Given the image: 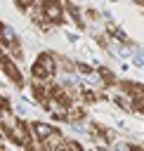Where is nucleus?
<instances>
[{
    "label": "nucleus",
    "mask_w": 144,
    "mask_h": 151,
    "mask_svg": "<svg viewBox=\"0 0 144 151\" xmlns=\"http://www.w3.org/2000/svg\"><path fill=\"white\" fill-rule=\"evenodd\" d=\"M0 130L7 139H12L17 146H24L26 151H35V139H33V130L31 123H26L24 118H19L17 113H7L0 120Z\"/></svg>",
    "instance_id": "f257e3e1"
},
{
    "label": "nucleus",
    "mask_w": 144,
    "mask_h": 151,
    "mask_svg": "<svg viewBox=\"0 0 144 151\" xmlns=\"http://www.w3.org/2000/svg\"><path fill=\"white\" fill-rule=\"evenodd\" d=\"M57 54L54 52H40L33 64H31V78L33 80H42V83H52L54 76H57Z\"/></svg>",
    "instance_id": "f03ea898"
},
{
    "label": "nucleus",
    "mask_w": 144,
    "mask_h": 151,
    "mask_svg": "<svg viewBox=\"0 0 144 151\" xmlns=\"http://www.w3.org/2000/svg\"><path fill=\"white\" fill-rule=\"evenodd\" d=\"M0 50H2V52H7L9 57H14L17 61H21V59H24L21 38H19V35H17V31H14L9 24H5V21H0Z\"/></svg>",
    "instance_id": "7ed1b4c3"
},
{
    "label": "nucleus",
    "mask_w": 144,
    "mask_h": 151,
    "mask_svg": "<svg viewBox=\"0 0 144 151\" xmlns=\"http://www.w3.org/2000/svg\"><path fill=\"white\" fill-rule=\"evenodd\" d=\"M0 71L5 73V78H7L14 87L24 90L26 80H24V73H21V68H19L17 59H14V57H9V54H7V52H2V50H0Z\"/></svg>",
    "instance_id": "20e7f679"
},
{
    "label": "nucleus",
    "mask_w": 144,
    "mask_h": 151,
    "mask_svg": "<svg viewBox=\"0 0 144 151\" xmlns=\"http://www.w3.org/2000/svg\"><path fill=\"white\" fill-rule=\"evenodd\" d=\"M38 5H40L42 17H45L50 24L61 26V24L66 21V7H64L61 0H38Z\"/></svg>",
    "instance_id": "39448f33"
},
{
    "label": "nucleus",
    "mask_w": 144,
    "mask_h": 151,
    "mask_svg": "<svg viewBox=\"0 0 144 151\" xmlns=\"http://www.w3.org/2000/svg\"><path fill=\"white\" fill-rule=\"evenodd\" d=\"M87 134L94 142V146H102V149H106V146H111L116 142V132L111 127L102 125V123H90L87 125Z\"/></svg>",
    "instance_id": "423d86ee"
},
{
    "label": "nucleus",
    "mask_w": 144,
    "mask_h": 151,
    "mask_svg": "<svg viewBox=\"0 0 144 151\" xmlns=\"http://www.w3.org/2000/svg\"><path fill=\"white\" fill-rule=\"evenodd\" d=\"M68 101H64V99H57V97H50L45 104H42V109L47 111V113H52V118H57V120H66V116H68Z\"/></svg>",
    "instance_id": "0eeeda50"
},
{
    "label": "nucleus",
    "mask_w": 144,
    "mask_h": 151,
    "mask_svg": "<svg viewBox=\"0 0 144 151\" xmlns=\"http://www.w3.org/2000/svg\"><path fill=\"white\" fill-rule=\"evenodd\" d=\"M31 130H33V139H35V144H40V142H45L57 127L50 125V123H42V120H33V123H31Z\"/></svg>",
    "instance_id": "6e6552de"
},
{
    "label": "nucleus",
    "mask_w": 144,
    "mask_h": 151,
    "mask_svg": "<svg viewBox=\"0 0 144 151\" xmlns=\"http://www.w3.org/2000/svg\"><path fill=\"white\" fill-rule=\"evenodd\" d=\"M97 78H99V83H102L104 87H118V83H120L109 66H99V68H97Z\"/></svg>",
    "instance_id": "1a4fd4ad"
},
{
    "label": "nucleus",
    "mask_w": 144,
    "mask_h": 151,
    "mask_svg": "<svg viewBox=\"0 0 144 151\" xmlns=\"http://www.w3.org/2000/svg\"><path fill=\"white\" fill-rule=\"evenodd\" d=\"M85 116H87V111H85V104H83V101H73V104L68 106L66 123H80V120H85Z\"/></svg>",
    "instance_id": "9d476101"
},
{
    "label": "nucleus",
    "mask_w": 144,
    "mask_h": 151,
    "mask_svg": "<svg viewBox=\"0 0 144 151\" xmlns=\"http://www.w3.org/2000/svg\"><path fill=\"white\" fill-rule=\"evenodd\" d=\"M59 151H85L83 144L78 139H64V144L59 146Z\"/></svg>",
    "instance_id": "9b49d317"
},
{
    "label": "nucleus",
    "mask_w": 144,
    "mask_h": 151,
    "mask_svg": "<svg viewBox=\"0 0 144 151\" xmlns=\"http://www.w3.org/2000/svg\"><path fill=\"white\" fill-rule=\"evenodd\" d=\"M116 151H144V149L137 146V144H130V142H118L116 144Z\"/></svg>",
    "instance_id": "f8f14e48"
},
{
    "label": "nucleus",
    "mask_w": 144,
    "mask_h": 151,
    "mask_svg": "<svg viewBox=\"0 0 144 151\" xmlns=\"http://www.w3.org/2000/svg\"><path fill=\"white\" fill-rule=\"evenodd\" d=\"M135 113H142L144 116V94L135 97Z\"/></svg>",
    "instance_id": "ddd939ff"
},
{
    "label": "nucleus",
    "mask_w": 144,
    "mask_h": 151,
    "mask_svg": "<svg viewBox=\"0 0 144 151\" xmlns=\"http://www.w3.org/2000/svg\"><path fill=\"white\" fill-rule=\"evenodd\" d=\"M5 106H9V99H7V97L0 92V109H5Z\"/></svg>",
    "instance_id": "4468645a"
}]
</instances>
